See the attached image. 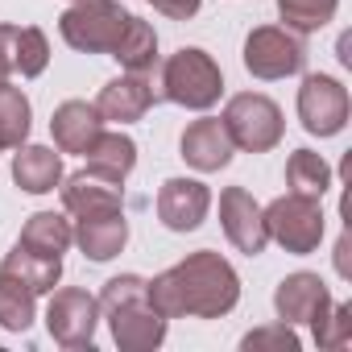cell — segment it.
<instances>
[{"label": "cell", "instance_id": "cell-1", "mask_svg": "<svg viewBox=\"0 0 352 352\" xmlns=\"http://www.w3.org/2000/svg\"><path fill=\"white\" fill-rule=\"evenodd\" d=\"M145 298L166 319H220L241 302V278L220 253L199 249L179 265H170L166 274H157L153 282H145Z\"/></svg>", "mask_w": 352, "mask_h": 352}, {"label": "cell", "instance_id": "cell-2", "mask_svg": "<svg viewBox=\"0 0 352 352\" xmlns=\"http://www.w3.org/2000/svg\"><path fill=\"white\" fill-rule=\"evenodd\" d=\"M96 302L108 315V327H112V340L120 352H153L166 340V315H157L149 307L145 278H137V274L108 278Z\"/></svg>", "mask_w": 352, "mask_h": 352}, {"label": "cell", "instance_id": "cell-3", "mask_svg": "<svg viewBox=\"0 0 352 352\" xmlns=\"http://www.w3.org/2000/svg\"><path fill=\"white\" fill-rule=\"evenodd\" d=\"M224 91V71L216 67V58L199 46H183L174 50L162 67V96L179 108L191 112H208Z\"/></svg>", "mask_w": 352, "mask_h": 352}, {"label": "cell", "instance_id": "cell-4", "mask_svg": "<svg viewBox=\"0 0 352 352\" xmlns=\"http://www.w3.org/2000/svg\"><path fill=\"white\" fill-rule=\"evenodd\" d=\"M129 9H120L116 0H75V5L58 17V34L71 50L79 54H112L124 25H129Z\"/></svg>", "mask_w": 352, "mask_h": 352}, {"label": "cell", "instance_id": "cell-5", "mask_svg": "<svg viewBox=\"0 0 352 352\" xmlns=\"http://www.w3.org/2000/svg\"><path fill=\"white\" fill-rule=\"evenodd\" d=\"M220 120H224L232 145L245 149V153H270V149L282 141V133H286L282 108H278L270 96H261V91H241V96H232V100L224 104V116H220Z\"/></svg>", "mask_w": 352, "mask_h": 352}, {"label": "cell", "instance_id": "cell-6", "mask_svg": "<svg viewBox=\"0 0 352 352\" xmlns=\"http://www.w3.org/2000/svg\"><path fill=\"white\" fill-rule=\"evenodd\" d=\"M261 216H265L270 241H278L294 257L315 253L323 241V212H319V199H311V195H294V191L278 195L270 208H261Z\"/></svg>", "mask_w": 352, "mask_h": 352}, {"label": "cell", "instance_id": "cell-7", "mask_svg": "<svg viewBox=\"0 0 352 352\" xmlns=\"http://www.w3.org/2000/svg\"><path fill=\"white\" fill-rule=\"evenodd\" d=\"M307 67V46L286 25H257L245 38V71L253 79H286Z\"/></svg>", "mask_w": 352, "mask_h": 352}, {"label": "cell", "instance_id": "cell-8", "mask_svg": "<svg viewBox=\"0 0 352 352\" xmlns=\"http://www.w3.org/2000/svg\"><path fill=\"white\" fill-rule=\"evenodd\" d=\"M348 87L331 75H307L298 87V120L311 137H336L348 124Z\"/></svg>", "mask_w": 352, "mask_h": 352}, {"label": "cell", "instance_id": "cell-9", "mask_svg": "<svg viewBox=\"0 0 352 352\" xmlns=\"http://www.w3.org/2000/svg\"><path fill=\"white\" fill-rule=\"evenodd\" d=\"M96 323H100V302L87 290H79V286L54 290V298L46 307V331H50L54 344H63V348H91Z\"/></svg>", "mask_w": 352, "mask_h": 352}, {"label": "cell", "instance_id": "cell-10", "mask_svg": "<svg viewBox=\"0 0 352 352\" xmlns=\"http://www.w3.org/2000/svg\"><path fill=\"white\" fill-rule=\"evenodd\" d=\"M220 224H224V236L232 241V249H241L249 257L265 253V245H270L265 216H261V204L245 187H224V195H220Z\"/></svg>", "mask_w": 352, "mask_h": 352}, {"label": "cell", "instance_id": "cell-11", "mask_svg": "<svg viewBox=\"0 0 352 352\" xmlns=\"http://www.w3.org/2000/svg\"><path fill=\"white\" fill-rule=\"evenodd\" d=\"M212 212V191L199 179H166L157 191V220L170 232H195Z\"/></svg>", "mask_w": 352, "mask_h": 352}, {"label": "cell", "instance_id": "cell-12", "mask_svg": "<svg viewBox=\"0 0 352 352\" xmlns=\"http://www.w3.org/2000/svg\"><path fill=\"white\" fill-rule=\"evenodd\" d=\"M232 153H236V145H232V137H228V129H224L220 116H204V120H191V124L183 129L179 157H183L191 170L216 174V170H224V166L232 162Z\"/></svg>", "mask_w": 352, "mask_h": 352}, {"label": "cell", "instance_id": "cell-13", "mask_svg": "<svg viewBox=\"0 0 352 352\" xmlns=\"http://www.w3.org/2000/svg\"><path fill=\"white\" fill-rule=\"evenodd\" d=\"M327 307H331L327 282H323L319 274H307V270L282 278L278 290H274V311H278L282 323H311V319H319Z\"/></svg>", "mask_w": 352, "mask_h": 352}, {"label": "cell", "instance_id": "cell-14", "mask_svg": "<svg viewBox=\"0 0 352 352\" xmlns=\"http://www.w3.org/2000/svg\"><path fill=\"white\" fill-rule=\"evenodd\" d=\"M63 208L71 216H104V212H124V191L120 183L104 179L96 170H75L63 179Z\"/></svg>", "mask_w": 352, "mask_h": 352}, {"label": "cell", "instance_id": "cell-15", "mask_svg": "<svg viewBox=\"0 0 352 352\" xmlns=\"http://www.w3.org/2000/svg\"><path fill=\"white\" fill-rule=\"evenodd\" d=\"M153 100L157 96H153V87H149L145 75H120V79H112V83L100 87L96 112L104 120H112V124H133V120H141L153 108Z\"/></svg>", "mask_w": 352, "mask_h": 352}, {"label": "cell", "instance_id": "cell-16", "mask_svg": "<svg viewBox=\"0 0 352 352\" xmlns=\"http://www.w3.org/2000/svg\"><path fill=\"white\" fill-rule=\"evenodd\" d=\"M100 129H104V116L87 100H67L50 116V133H54L58 153H87V145L100 137Z\"/></svg>", "mask_w": 352, "mask_h": 352}, {"label": "cell", "instance_id": "cell-17", "mask_svg": "<svg viewBox=\"0 0 352 352\" xmlns=\"http://www.w3.org/2000/svg\"><path fill=\"white\" fill-rule=\"evenodd\" d=\"M13 183L25 195H50L63 183V157L50 145H17L13 157Z\"/></svg>", "mask_w": 352, "mask_h": 352}, {"label": "cell", "instance_id": "cell-18", "mask_svg": "<svg viewBox=\"0 0 352 352\" xmlns=\"http://www.w3.org/2000/svg\"><path fill=\"white\" fill-rule=\"evenodd\" d=\"M75 245L91 261H112L129 245V220L124 212H104V216H79L75 224Z\"/></svg>", "mask_w": 352, "mask_h": 352}, {"label": "cell", "instance_id": "cell-19", "mask_svg": "<svg viewBox=\"0 0 352 352\" xmlns=\"http://www.w3.org/2000/svg\"><path fill=\"white\" fill-rule=\"evenodd\" d=\"M0 274L25 282L34 294H46V290H54L58 278H63V257H42V253L25 249V245L17 241V245L5 253V261H0Z\"/></svg>", "mask_w": 352, "mask_h": 352}, {"label": "cell", "instance_id": "cell-20", "mask_svg": "<svg viewBox=\"0 0 352 352\" xmlns=\"http://www.w3.org/2000/svg\"><path fill=\"white\" fill-rule=\"evenodd\" d=\"M83 157H87V170L104 174V179H112V183H124L133 174V166H137V141L124 137V133H104L100 129V137L87 145Z\"/></svg>", "mask_w": 352, "mask_h": 352}, {"label": "cell", "instance_id": "cell-21", "mask_svg": "<svg viewBox=\"0 0 352 352\" xmlns=\"http://www.w3.org/2000/svg\"><path fill=\"white\" fill-rule=\"evenodd\" d=\"M112 58H116L129 75H149L153 63H157V34H153V25L141 21V17H129L120 42H116V50H112Z\"/></svg>", "mask_w": 352, "mask_h": 352}, {"label": "cell", "instance_id": "cell-22", "mask_svg": "<svg viewBox=\"0 0 352 352\" xmlns=\"http://www.w3.org/2000/svg\"><path fill=\"white\" fill-rule=\"evenodd\" d=\"M21 245L42 253V257H63L75 245V228L58 212H34L25 220V228H21Z\"/></svg>", "mask_w": 352, "mask_h": 352}, {"label": "cell", "instance_id": "cell-23", "mask_svg": "<svg viewBox=\"0 0 352 352\" xmlns=\"http://www.w3.org/2000/svg\"><path fill=\"white\" fill-rule=\"evenodd\" d=\"M286 183H290L294 195L323 199L327 187H331V166H327L323 153H315V149H294L290 162H286Z\"/></svg>", "mask_w": 352, "mask_h": 352}, {"label": "cell", "instance_id": "cell-24", "mask_svg": "<svg viewBox=\"0 0 352 352\" xmlns=\"http://www.w3.org/2000/svg\"><path fill=\"white\" fill-rule=\"evenodd\" d=\"M34 319H38V294L25 282L0 274V327L5 331H30Z\"/></svg>", "mask_w": 352, "mask_h": 352}, {"label": "cell", "instance_id": "cell-25", "mask_svg": "<svg viewBox=\"0 0 352 352\" xmlns=\"http://www.w3.org/2000/svg\"><path fill=\"white\" fill-rule=\"evenodd\" d=\"M30 120H34V108H30L25 91L13 87V83H0V149L25 145Z\"/></svg>", "mask_w": 352, "mask_h": 352}, {"label": "cell", "instance_id": "cell-26", "mask_svg": "<svg viewBox=\"0 0 352 352\" xmlns=\"http://www.w3.org/2000/svg\"><path fill=\"white\" fill-rule=\"evenodd\" d=\"M340 9V0H278V13L286 21V30L294 34H315L323 30Z\"/></svg>", "mask_w": 352, "mask_h": 352}, {"label": "cell", "instance_id": "cell-27", "mask_svg": "<svg viewBox=\"0 0 352 352\" xmlns=\"http://www.w3.org/2000/svg\"><path fill=\"white\" fill-rule=\"evenodd\" d=\"M50 63V42L38 25H17V42H13V67L21 71V79H38Z\"/></svg>", "mask_w": 352, "mask_h": 352}, {"label": "cell", "instance_id": "cell-28", "mask_svg": "<svg viewBox=\"0 0 352 352\" xmlns=\"http://www.w3.org/2000/svg\"><path fill=\"white\" fill-rule=\"evenodd\" d=\"M311 331H315L319 348H348L352 344V307L331 302L319 319H311Z\"/></svg>", "mask_w": 352, "mask_h": 352}, {"label": "cell", "instance_id": "cell-29", "mask_svg": "<svg viewBox=\"0 0 352 352\" xmlns=\"http://www.w3.org/2000/svg\"><path fill=\"white\" fill-rule=\"evenodd\" d=\"M298 331H294V323H265V327H253L245 340H241V348L245 352H298Z\"/></svg>", "mask_w": 352, "mask_h": 352}, {"label": "cell", "instance_id": "cell-30", "mask_svg": "<svg viewBox=\"0 0 352 352\" xmlns=\"http://www.w3.org/2000/svg\"><path fill=\"white\" fill-rule=\"evenodd\" d=\"M145 5H153L162 17H170V21H191L195 13H199V0H145Z\"/></svg>", "mask_w": 352, "mask_h": 352}, {"label": "cell", "instance_id": "cell-31", "mask_svg": "<svg viewBox=\"0 0 352 352\" xmlns=\"http://www.w3.org/2000/svg\"><path fill=\"white\" fill-rule=\"evenodd\" d=\"M13 42H17V25H0V83H9L13 67Z\"/></svg>", "mask_w": 352, "mask_h": 352}, {"label": "cell", "instance_id": "cell-32", "mask_svg": "<svg viewBox=\"0 0 352 352\" xmlns=\"http://www.w3.org/2000/svg\"><path fill=\"white\" fill-rule=\"evenodd\" d=\"M71 5H75V0H71Z\"/></svg>", "mask_w": 352, "mask_h": 352}]
</instances>
